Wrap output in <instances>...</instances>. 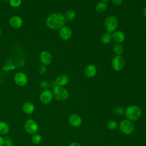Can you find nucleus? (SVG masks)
Wrapping results in <instances>:
<instances>
[{"label":"nucleus","mask_w":146,"mask_h":146,"mask_svg":"<svg viewBox=\"0 0 146 146\" xmlns=\"http://www.w3.org/2000/svg\"><path fill=\"white\" fill-rule=\"evenodd\" d=\"M52 94L53 97L58 101H65L69 96L68 91L64 87L58 86H56L54 87Z\"/></svg>","instance_id":"7ed1b4c3"},{"label":"nucleus","mask_w":146,"mask_h":146,"mask_svg":"<svg viewBox=\"0 0 146 146\" xmlns=\"http://www.w3.org/2000/svg\"><path fill=\"white\" fill-rule=\"evenodd\" d=\"M112 39V37L111 33L107 32L102 35L101 37V42L104 44H107L111 42Z\"/></svg>","instance_id":"aec40b11"},{"label":"nucleus","mask_w":146,"mask_h":146,"mask_svg":"<svg viewBox=\"0 0 146 146\" xmlns=\"http://www.w3.org/2000/svg\"><path fill=\"white\" fill-rule=\"evenodd\" d=\"M24 128L27 133L30 135H34L38 132L39 127L35 120L30 119L26 120L25 123Z\"/></svg>","instance_id":"423d86ee"},{"label":"nucleus","mask_w":146,"mask_h":146,"mask_svg":"<svg viewBox=\"0 0 146 146\" xmlns=\"http://www.w3.org/2000/svg\"><path fill=\"white\" fill-rule=\"evenodd\" d=\"M118 125V124H117V122L115 120H109L107 124V128L110 129H111V130H113V129H115Z\"/></svg>","instance_id":"b1692460"},{"label":"nucleus","mask_w":146,"mask_h":146,"mask_svg":"<svg viewBox=\"0 0 146 146\" xmlns=\"http://www.w3.org/2000/svg\"><path fill=\"white\" fill-rule=\"evenodd\" d=\"M14 81L17 86L23 87L27 84L28 82V78L25 73L22 72H18L14 76Z\"/></svg>","instance_id":"6e6552de"},{"label":"nucleus","mask_w":146,"mask_h":146,"mask_svg":"<svg viewBox=\"0 0 146 146\" xmlns=\"http://www.w3.org/2000/svg\"><path fill=\"white\" fill-rule=\"evenodd\" d=\"M42 139V136L40 134L36 133L33 135V136L31 137V141L34 144L36 145L41 142Z\"/></svg>","instance_id":"5701e85b"},{"label":"nucleus","mask_w":146,"mask_h":146,"mask_svg":"<svg viewBox=\"0 0 146 146\" xmlns=\"http://www.w3.org/2000/svg\"><path fill=\"white\" fill-rule=\"evenodd\" d=\"M70 146H81V145L77 142H72L70 144Z\"/></svg>","instance_id":"2f4dec72"},{"label":"nucleus","mask_w":146,"mask_h":146,"mask_svg":"<svg viewBox=\"0 0 146 146\" xmlns=\"http://www.w3.org/2000/svg\"><path fill=\"white\" fill-rule=\"evenodd\" d=\"M9 23L10 26L13 28V29H19L21 28L23 24V19L19 15H13L9 19Z\"/></svg>","instance_id":"9d476101"},{"label":"nucleus","mask_w":146,"mask_h":146,"mask_svg":"<svg viewBox=\"0 0 146 146\" xmlns=\"http://www.w3.org/2000/svg\"><path fill=\"white\" fill-rule=\"evenodd\" d=\"M5 146H14V142L11 138L9 136H6L5 137Z\"/></svg>","instance_id":"c85d7f7f"},{"label":"nucleus","mask_w":146,"mask_h":146,"mask_svg":"<svg viewBox=\"0 0 146 146\" xmlns=\"http://www.w3.org/2000/svg\"><path fill=\"white\" fill-rule=\"evenodd\" d=\"M22 110L26 114L31 115L35 111V106L30 102H25L22 106Z\"/></svg>","instance_id":"dca6fc26"},{"label":"nucleus","mask_w":146,"mask_h":146,"mask_svg":"<svg viewBox=\"0 0 146 146\" xmlns=\"http://www.w3.org/2000/svg\"><path fill=\"white\" fill-rule=\"evenodd\" d=\"M75 13L72 10H68L66 11L64 17L66 21H72L75 17Z\"/></svg>","instance_id":"412c9836"},{"label":"nucleus","mask_w":146,"mask_h":146,"mask_svg":"<svg viewBox=\"0 0 146 146\" xmlns=\"http://www.w3.org/2000/svg\"><path fill=\"white\" fill-rule=\"evenodd\" d=\"M107 4L106 2L100 1L96 3L95 7V9L98 13H103L107 10Z\"/></svg>","instance_id":"6ab92c4d"},{"label":"nucleus","mask_w":146,"mask_h":146,"mask_svg":"<svg viewBox=\"0 0 146 146\" xmlns=\"http://www.w3.org/2000/svg\"><path fill=\"white\" fill-rule=\"evenodd\" d=\"M39 86H40V88H42V89H43V90H48L50 85V83L47 81L42 80L40 82Z\"/></svg>","instance_id":"a878e982"},{"label":"nucleus","mask_w":146,"mask_h":146,"mask_svg":"<svg viewBox=\"0 0 146 146\" xmlns=\"http://www.w3.org/2000/svg\"><path fill=\"white\" fill-rule=\"evenodd\" d=\"M125 59L121 55H116L112 60L111 64L113 69L116 71H121L125 66Z\"/></svg>","instance_id":"0eeeda50"},{"label":"nucleus","mask_w":146,"mask_h":146,"mask_svg":"<svg viewBox=\"0 0 146 146\" xmlns=\"http://www.w3.org/2000/svg\"><path fill=\"white\" fill-rule=\"evenodd\" d=\"M0 5H1V1H0Z\"/></svg>","instance_id":"e433bc0d"},{"label":"nucleus","mask_w":146,"mask_h":146,"mask_svg":"<svg viewBox=\"0 0 146 146\" xmlns=\"http://www.w3.org/2000/svg\"><path fill=\"white\" fill-rule=\"evenodd\" d=\"M22 4V0H10L9 5L13 8H17Z\"/></svg>","instance_id":"393cba45"},{"label":"nucleus","mask_w":146,"mask_h":146,"mask_svg":"<svg viewBox=\"0 0 146 146\" xmlns=\"http://www.w3.org/2000/svg\"><path fill=\"white\" fill-rule=\"evenodd\" d=\"M4 1H6V2H9L10 0H3Z\"/></svg>","instance_id":"c9c22d12"},{"label":"nucleus","mask_w":146,"mask_h":146,"mask_svg":"<svg viewBox=\"0 0 146 146\" xmlns=\"http://www.w3.org/2000/svg\"><path fill=\"white\" fill-rule=\"evenodd\" d=\"M10 131L9 124L3 121H0V135H6Z\"/></svg>","instance_id":"a211bd4d"},{"label":"nucleus","mask_w":146,"mask_h":146,"mask_svg":"<svg viewBox=\"0 0 146 146\" xmlns=\"http://www.w3.org/2000/svg\"><path fill=\"white\" fill-rule=\"evenodd\" d=\"M39 60L43 65H49L52 60V57L51 53L46 50L42 51L39 55Z\"/></svg>","instance_id":"9b49d317"},{"label":"nucleus","mask_w":146,"mask_h":146,"mask_svg":"<svg viewBox=\"0 0 146 146\" xmlns=\"http://www.w3.org/2000/svg\"><path fill=\"white\" fill-rule=\"evenodd\" d=\"M45 23L49 29L58 30L64 26L66 20L63 14L55 12L51 14L47 17Z\"/></svg>","instance_id":"f257e3e1"},{"label":"nucleus","mask_w":146,"mask_h":146,"mask_svg":"<svg viewBox=\"0 0 146 146\" xmlns=\"http://www.w3.org/2000/svg\"><path fill=\"white\" fill-rule=\"evenodd\" d=\"M119 128L123 133L125 135H130L133 132L135 127L131 121L128 119H125L120 123Z\"/></svg>","instance_id":"39448f33"},{"label":"nucleus","mask_w":146,"mask_h":146,"mask_svg":"<svg viewBox=\"0 0 146 146\" xmlns=\"http://www.w3.org/2000/svg\"><path fill=\"white\" fill-rule=\"evenodd\" d=\"M46 70H47V68H46V66L45 65H43V64H41L39 66L38 68V74L40 75H44L46 72Z\"/></svg>","instance_id":"bb28decb"},{"label":"nucleus","mask_w":146,"mask_h":146,"mask_svg":"<svg viewBox=\"0 0 146 146\" xmlns=\"http://www.w3.org/2000/svg\"><path fill=\"white\" fill-rule=\"evenodd\" d=\"M112 39L117 43L123 42L125 38L124 33L120 30H115L112 33Z\"/></svg>","instance_id":"4468645a"},{"label":"nucleus","mask_w":146,"mask_h":146,"mask_svg":"<svg viewBox=\"0 0 146 146\" xmlns=\"http://www.w3.org/2000/svg\"><path fill=\"white\" fill-rule=\"evenodd\" d=\"M112 2L115 6H120L123 3V0H112Z\"/></svg>","instance_id":"c756f323"},{"label":"nucleus","mask_w":146,"mask_h":146,"mask_svg":"<svg viewBox=\"0 0 146 146\" xmlns=\"http://www.w3.org/2000/svg\"><path fill=\"white\" fill-rule=\"evenodd\" d=\"M59 34L61 39L64 40H67L72 36V30L69 27L64 26L59 29Z\"/></svg>","instance_id":"f8f14e48"},{"label":"nucleus","mask_w":146,"mask_h":146,"mask_svg":"<svg viewBox=\"0 0 146 146\" xmlns=\"http://www.w3.org/2000/svg\"><path fill=\"white\" fill-rule=\"evenodd\" d=\"M143 15L146 18V7H145L143 10Z\"/></svg>","instance_id":"473e14b6"},{"label":"nucleus","mask_w":146,"mask_h":146,"mask_svg":"<svg viewBox=\"0 0 146 146\" xmlns=\"http://www.w3.org/2000/svg\"><path fill=\"white\" fill-rule=\"evenodd\" d=\"M125 110L121 107H116L114 109V112L119 115H121L124 113Z\"/></svg>","instance_id":"cd10ccee"},{"label":"nucleus","mask_w":146,"mask_h":146,"mask_svg":"<svg viewBox=\"0 0 146 146\" xmlns=\"http://www.w3.org/2000/svg\"><path fill=\"white\" fill-rule=\"evenodd\" d=\"M141 108L136 105H132L128 107L124 112V114L128 120L131 121H137L141 116Z\"/></svg>","instance_id":"f03ea898"},{"label":"nucleus","mask_w":146,"mask_h":146,"mask_svg":"<svg viewBox=\"0 0 146 146\" xmlns=\"http://www.w3.org/2000/svg\"><path fill=\"white\" fill-rule=\"evenodd\" d=\"M102 2H108V1H110V0H101Z\"/></svg>","instance_id":"72a5a7b5"},{"label":"nucleus","mask_w":146,"mask_h":146,"mask_svg":"<svg viewBox=\"0 0 146 146\" xmlns=\"http://www.w3.org/2000/svg\"><path fill=\"white\" fill-rule=\"evenodd\" d=\"M113 51L116 55H121L124 51L123 46L120 43H116L113 47Z\"/></svg>","instance_id":"4be33fe9"},{"label":"nucleus","mask_w":146,"mask_h":146,"mask_svg":"<svg viewBox=\"0 0 146 146\" xmlns=\"http://www.w3.org/2000/svg\"><path fill=\"white\" fill-rule=\"evenodd\" d=\"M5 137H2V136H0V146H5Z\"/></svg>","instance_id":"7c9ffc66"},{"label":"nucleus","mask_w":146,"mask_h":146,"mask_svg":"<svg viewBox=\"0 0 146 146\" xmlns=\"http://www.w3.org/2000/svg\"><path fill=\"white\" fill-rule=\"evenodd\" d=\"M1 34H2V31H1V29H0V36H1Z\"/></svg>","instance_id":"f704fd0d"},{"label":"nucleus","mask_w":146,"mask_h":146,"mask_svg":"<svg viewBox=\"0 0 146 146\" xmlns=\"http://www.w3.org/2000/svg\"><path fill=\"white\" fill-rule=\"evenodd\" d=\"M97 72L96 67L94 64H89L84 69V74L88 78H92L95 76Z\"/></svg>","instance_id":"2eb2a0df"},{"label":"nucleus","mask_w":146,"mask_h":146,"mask_svg":"<svg viewBox=\"0 0 146 146\" xmlns=\"http://www.w3.org/2000/svg\"><path fill=\"white\" fill-rule=\"evenodd\" d=\"M53 98L52 92L50 90H44L41 92L39 95L40 102L43 104H48L52 101Z\"/></svg>","instance_id":"1a4fd4ad"},{"label":"nucleus","mask_w":146,"mask_h":146,"mask_svg":"<svg viewBox=\"0 0 146 146\" xmlns=\"http://www.w3.org/2000/svg\"><path fill=\"white\" fill-rule=\"evenodd\" d=\"M119 22L117 18L113 15L107 17L104 21V27L108 33H111L115 31L117 26Z\"/></svg>","instance_id":"20e7f679"},{"label":"nucleus","mask_w":146,"mask_h":146,"mask_svg":"<svg viewBox=\"0 0 146 146\" xmlns=\"http://www.w3.org/2000/svg\"><path fill=\"white\" fill-rule=\"evenodd\" d=\"M68 121L72 126L74 127H78L82 124V119L79 115L76 113H72L68 117Z\"/></svg>","instance_id":"ddd939ff"},{"label":"nucleus","mask_w":146,"mask_h":146,"mask_svg":"<svg viewBox=\"0 0 146 146\" xmlns=\"http://www.w3.org/2000/svg\"><path fill=\"white\" fill-rule=\"evenodd\" d=\"M68 81H69V78L67 75H60L56 78L55 80V83L56 86L63 87L68 83Z\"/></svg>","instance_id":"f3484780"}]
</instances>
